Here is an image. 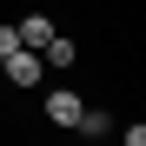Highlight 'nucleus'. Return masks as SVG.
<instances>
[{
  "label": "nucleus",
  "mask_w": 146,
  "mask_h": 146,
  "mask_svg": "<svg viewBox=\"0 0 146 146\" xmlns=\"http://www.w3.org/2000/svg\"><path fill=\"white\" fill-rule=\"evenodd\" d=\"M13 33H20V46H27V53H40V46L53 40L60 27H53V20H46V13H27V20H20V27H13Z\"/></svg>",
  "instance_id": "7ed1b4c3"
},
{
  "label": "nucleus",
  "mask_w": 146,
  "mask_h": 146,
  "mask_svg": "<svg viewBox=\"0 0 146 146\" xmlns=\"http://www.w3.org/2000/svg\"><path fill=\"white\" fill-rule=\"evenodd\" d=\"M80 113H86V106H80V93H66V86H60V93H46V119H53V126H80Z\"/></svg>",
  "instance_id": "f03ea898"
},
{
  "label": "nucleus",
  "mask_w": 146,
  "mask_h": 146,
  "mask_svg": "<svg viewBox=\"0 0 146 146\" xmlns=\"http://www.w3.org/2000/svg\"><path fill=\"white\" fill-rule=\"evenodd\" d=\"M119 146H146V126H126V133H119Z\"/></svg>",
  "instance_id": "423d86ee"
},
{
  "label": "nucleus",
  "mask_w": 146,
  "mask_h": 146,
  "mask_svg": "<svg viewBox=\"0 0 146 146\" xmlns=\"http://www.w3.org/2000/svg\"><path fill=\"white\" fill-rule=\"evenodd\" d=\"M0 66H7V80H13V86H40V73H46L40 53H27V46H20V53H7Z\"/></svg>",
  "instance_id": "f257e3e1"
},
{
  "label": "nucleus",
  "mask_w": 146,
  "mask_h": 146,
  "mask_svg": "<svg viewBox=\"0 0 146 146\" xmlns=\"http://www.w3.org/2000/svg\"><path fill=\"white\" fill-rule=\"evenodd\" d=\"M7 53H20V33H13V27H0V60H7Z\"/></svg>",
  "instance_id": "39448f33"
},
{
  "label": "nucleus",
  "mask_w": 146,
  "mask_h": 146,
  "mask_svg": "<svg viewBox=\"0 0 146 146\" xmlns=\"http://www.w3.org/2000/svg\"><path fill=\"white\" fill-rule=\"evenodd\" d=\"M73 60H80V46H73V40H60V33L40 46V66H73Z\"/></svg>",
  "instance_id": "20e7f679"
}]
</instances>
